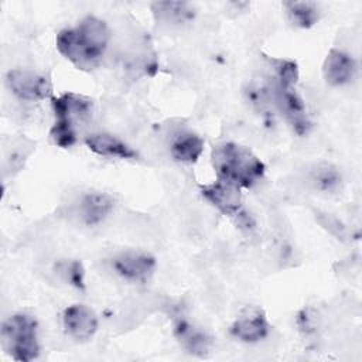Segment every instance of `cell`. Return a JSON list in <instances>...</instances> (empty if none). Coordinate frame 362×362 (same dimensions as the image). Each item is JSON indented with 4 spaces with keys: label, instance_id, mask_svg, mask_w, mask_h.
I'll return each mask as SVG.
<instances>
[{
    "label": "cell",
    "instance_id": "obj_6",
    "mask_svg": "<svg viewBox=\"0 0 362 362\" xmlns=\"http://www.w3.org/2000/svg\"><path fill=\"white\" fill-rule=\"evenodd\" d=\"M112 269L126 281L147 283L156 270V259L143 250H126L112 259Z\"/></svg>",
    "mask_w": 362,
    "mask_h": 362
},
{
    "label": "cell",
    "instance_id": "obj_10",
    "mask_svg": "<svg viewBox=\"0 0 362 362\" xmlns=\"http://www.w3.org/2000/svg\"><path fill=\"white\" fill-rule=\"evenodd\" d=\"M51 106L55 120H64L74 126L88 120L93 110L92 99L75 92H65L59 96H52Z\"/></svg>",
    "mask_w": 362,
    "mask_h": 362
},
{
    "label": "cell",
    "instance_id": "obj_7",
    "mask_svg": "<svg viewBox=\"0 0 362 362\" xmlns=\"http://www.w3.org/2000/svg\"><path fill=\"white\" fill-rule=\"evenodd\" d=\"M240 189L242 188L232 182L216 178L214 182L202 185L201 194L219 212L236 218L243 212V197Z\"/></svg>",
    "mask_w": 362,
    "mask_h": 362
},
{
    "label": "cell",
    "instance_id": "obj_4",
    "mask_svg": "<svg viewBox=\"0 0 362 362\" xmlns=\"http://www.w3.org/2000/svg\"><path fill=\"white\" fill-rule=\"evenodd\" d=\"M267 79L272 105L298 136L307 134L311 129V120L307 115L305 103L296 90V86L284 85L273 76H267Z\"/></svg>",
    "mask_w": 362,
    "mask_h": 362
},
{
    "label": "cell",
    "instance_id": "obj_11",
    "mask_svg": "<svg viewBox=\"0 0 362 362\" xmlns=\"http://www.w3.org/2000/svg\"><path fill=\"white\" fill-rule=\"evenodd\" d=\"M358 71L356 61L348 52L332 48L322 64V75L328 85L344 86L355 78Z\"/></svg>",
    "mask_w": 362,
    "mask_h": 362
},
{
    "label": "cell",
    "instance_id": "obj_17",
    "mask_svg": "<svg viewBox=\"0 0 362 362\" xmlns=\"http://www.w3.org/2000/svg\"><path fill=\"white\" fill-rule=\"evenodd\" d=\"M284 8L290 23L300 28H310L320 18L318 6L314 1H287Z\"/></svg>",
    "mask_w": 362,
    "mask_h": 362
},
{
    "label": "cell",
    "instance_id": "obj_16",
    "mask_svg": "<svg viewBox=\"0 0 362 362\" xmlns=\"http://www.w3.org/2000/svg\"><path fill=\"white\" fill-rule=\"evenodd\" d=\"M151 13L158 24L167 27H180L189 23L195 10L185 1H156L151 4Z\"/></svg>",
    "mask_w": 362,
    "mask_h": 362
},
{
    "label": "cell",
    "instance_id": "obj_5",
    "mask_svg": "<svg viewBox=\"0 0 362 362\" xmlns=\"http://www.w3.org/2000/svg\"><path fill=\"white\" fill-rule=\"evenodd\" d=\"M8 89L20 100L38 102L52 98V82L48 75L31 69H11L6 75Z\"/></svg>",
    "mask_w": 362,
    "mask_h": 362
},
{
    "label": "cell",
    "instance_id": "obj_13",
    "mask_svg": "<svg viewBox=\"0 0 362 362\" xmlns=\"http://www.w3.org/2000/svg\"><path fill=\"white\" fill-rule=\"evenodd\" d=\"M174 337L191 355L205 356L211 351V337L182 317H178L174 321Z\"/></svg>",
    "mask_w": 362,
    "mask_h": 362
},
{
    "label": "cell",
    "instance_id": "obj_20",
    "mask_svg": "<svg viewBox=\"0 0 362 362\" xmlns=\"http://www.w3.org/2000/svg\"><path fill=\"white\" fill-rule=\"evenodd\" d=\"M49 137L55 146L61 148H69L78 140L76 126L64 120H55L49 130Z\"/></svg>",
    "mask_w": 362,
    "mask_h": 362
},
{
    "label": "cell",
    "instance_id": "obj_19",
    "mask_svg": "<svg viewBox=\"0 0 362 362\" xmlns=\"http://www.w3.org/2000/svg\"><path fill=\"white\" fill-rule=\"evenodd\" d=\"M273 68V78L284 85L296 86L298 81V66L296 61L288 58H269Z\"/></svg>",
    "mask_w": 362,
    "mask_h": 362
},
{
    "label": "cell",
    "instance_id": "obj_21",
    "mask_svg": "<svg viewBox=\"0 0 362 362\" xmlns=\"http://www.w3.org/2000/svg\"><path fill=\"white\" fill-rule=\"evenodd\" d=\"M313 180L315 181L318 188H321L324 191H332L338 187L341 177L332 167L324 165V167H318Z\"/></svg>",
    "mask_w": 362,
    "mask_h": 362
},
{
    "label": "cell",
    "instance_id": "obj_8",
    "mask_svg": "<svg viewBox=\"0 0 362 362\" xmlns=\"http://www.w3.org/2000/svg\"><path fill=\"white\" fill-rule=\"evenodd\" d=\"M270 322L266 314L257 307H245L230 325V334L236 339L255 344L264 339L270 332Z\"/></svg>",
    "mask_w": 362,
    "mask_h": 362
},
{
    "label": "cell",
    "instance_id": "obj_2",
    "mask_svg": "<svg viewBox=\"0 0 362 362\" xmlns=\"http://www.w3.org/2000/svg\"><path fill=\"white\" fill-rule=\"evenodd\" d=\"M211 161L218 180L239 188H252L266 173L264 163L250 148L233 141L216 144L212 148Z\"/></svg>",
    "mask_w": 362,
    "mask_h": 362
},
{
    "label": "cell",
    "instance_id": "obj_9",
    "mask_svg": "<svg viewBox=\"0 0 362 362\" xmlns=\"http://www.w3.org/2000/svg\"><path fill=\"white\" fill-rule=\"evenodd\" d=\"M62 325L68 337L85 342L96 334L98 317L92 308L83 304H72L62 313Z\"/></svg>",
    "mask_w": 362,
    "mask_h": 362
},
{
    "label": "cell",
    "instance_id": "obj_15",
    "mask_svg": "<svg viewBox=\"0 0 362 362\" xmlns=\"http://www.w3.org/2000/svg\"><path fill=\"white\" fill-rule=\"evenodd\" d=\"M204 153V139L189 130L178 132L170 143L171 157L182 164H194Z\"/></svg>",
    "mask_w": 362,
    "mask_h": 362
},
{
    "label": "cell",
    "instance_id": "obj_12",
    "mask_svg": "<svg viewBox=\"0 0 362 362\" xmlns=\"http://www.w3.org/2000/svg\"><path fill=\"white\" fill-rule=\"evenodd\" d=\"M83 141L92 153L102 157L120 158V160H136L139 157L136 150H133L122 139L110 133H105V132L90 133L85 137Z\"/></svg>",
    "mask_w": 362,
    "mask_h": 362
},
{
    "label": "cell",
    "instance_id": "obj_3",
    "mask_svg": "<svg viewBox=\"0 0 362 362\" xmlns=\"http://www.w3.org/2000/svg\"><path fill=\"white\" fill-rule=\"evenodd\" d=\"M1 339L6 351L14 361L30 362L40 354L38 325L30 314L17 313L10 315L3 322Z\"/></svg>",
    "mask_w": 362,
    "mask_h": 362
},
{
    "label": "cell",
    "instance_id": "obj_1",
    "mask_svg": "<svg viewBox=\"0 0 362 362\" xmlns=\"http://www.w3.org/2000/svg\"><path fill=\"white\" fill-rule=\"evenodd\" d=\"M110 41V30L105 20L86 16L75 27L64 28L57 34L58 52L81 71L98 68Z\"/></svg>",
    "mask_w": 362,
    "mask_h": 362
},
{
    "label": "cell",
    "instance_id": "obj_14",
    "mask_svg": "<svg viewBox=\"0 0 362 362\" xmlns=\"http://www.w3.org/2000/svg\"><path fill=\"white\" fill-rule=\"evenodd\" d=\"M115 199L105 192H88L76 205V215L85 225L100 223L112 212Z\"/></svg>",
    "mask_w": 362,
    "mask_h": 362
},
{
    "label": "cell",
    "instance_id": "obj_18",
    "mask_svg": "<svg viewBox=\"0 0 362 362\" xmlns=\"http://www.w3.org/2000/svg\"><path fill=\"white\" fill-rule=\"evenodd\" d=\"M55 272L66 284L85 290V269L79 260H59L55 264Z\"/></svg>",
    "mask_w": 362,
    "mask_h": 362
}]
</instances>
